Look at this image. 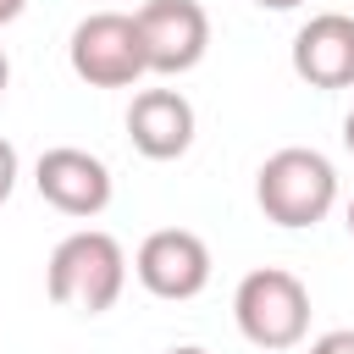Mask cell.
<instances>
[{
  "instance_id": "6da1fadb",
  "label": "cell",
  "mask_w": 354,
  "mask_h": 354,
  "mask_svg": "<svg viewBox=\"0 0 354 354\" xmlns=\"http://www.w3.org/2000/svg\"><path fill=\"white\" fill-rule=\"evenodd\" d=\"M44 288L61 310L72 315H105L122 288H127V254L111 232L100 227H83V232H66L55 249H50V266H44Z\"/></svg>"
},
{
  "instance_id": "7a4b0ae2",
  "label": "cell",
  "mask_w": 354,
  "mask_h": 354,
  "mask_svg": "<svg viewBox=\"0 0 354 354\" xmlns=\"http://www.w3.org/2000/svg\"><path fill=\"white\" fill-rule=\"evenodd\" d=\"M254 205L266 210V221H277L288 232L315 227L337 205V171L321 149L288 144V149L266 155V166L254 171Z\"/></svg>"
},
{
  "instance_id": "3957f363",
  "label": "cell",
  "mask_w": 354,
  "mask_h": 354,
  "mask_svg": "<svg viewBox=\"0 0 354 354\" xmlns=\"http://www.w3.org/2000/svg\"><path fill=\"white\" fill-rule=\"evenodd\" d=\"M232 321L254 348H299L310 332V288L282 271V266H260L238 282L232 293Z\"/></svg>"
},
{
  "instance_id": "277c9868",
  "label": "cell",
  "mask_w": 354,
  "mask_h": 354,
  "mask_svg": "<svg viewBox=\"0 0 354 354\" xmlns=\"http://www.w3.org/2000/svg\"><path fill=\"white\" fill-rule=\"evenodd\" d=\"M133 28H138L144 72H155V77L194 72L210 50V17L199 0H144L133 11Z\"/></svg>"
},
{
  "instance_id": "5b68a950",
  "label": "cell",
  "mask_w": 354,
  "mask_h": 354,
  "mask_svg": "<svg viewBox=\"0 0 354 354\" xmlns=\"http://www.w3.org/2000/svg\"><path fill=\"white\" fill-rule=\"evenodd\" d=\"M66 61L88 88H133L144 77V50H138L133 17L127 11H88L72 28Z\"/></svg>"
},
{
  "instance_id": "8992f818",
  "label": "cell",
  "mask_w": 354,
  "mask_h": 354,
  "mask_svg": "<svg viewBox=\"0 0 354 354\" xmlns=\"http://www.w3.org/2000/svg\"><path fill=\"white\" fill-rule=\"evenodd\" d=\"M133 277H138L144 293H155V299H171V304L199 299V293L210 288V249H205V238L188 232V227H160V232H149V238L138 243Z\"/></svg>"
},
{
  "instance_id": "52a82bcc",
  "label": "cell",
  "mask_w": 354,
  "mask_h": 354,
  "mask_svg": "<svg viewBox=\"0 0 354 354\" xmlns=\"http://www.w3.org/2000/svg\"><path fill=\"white\" fill-rule=\"evenodd\" d=\"M33 183H39V199L55 205L72 221H88V216H100L111 205V166L100 155L77 149V144L44 149L39 166H33Z\"/></svg>"
},
{
  "instance_id": "ba28073f",
  "label": "cell",
  "mask_w": 354,
  "mask_h": 354,
  "mask_svg": "<svg viewBox=\"0 0 354 354\" xmlns=\"http://www.w3.org/2000/svg\"><path fill=\"white\" fill-rule=\"evenodd\" d=\"M293 72L310 88H354V17L321 11L293 33Z\"/></svg>"
},
{
  "instance_id": "9c48e42d",
  "label": "cell",
  "mask_w": 354,
  "mask_h": 354,
  "mask_svg": "<svg viewBox=\"0 0 354 354\" xmlns=\"http://www.w3.org/2000/svg\"><path fill=\"white\" fill-rule=\"evenodd\" d=\"M127 138L144 160H177L194 144V105L177 88H144L127 105Z\"/></svg>"
},
{
  "instance_id": "30bf717a",
  "label": "cell",
  "mask_w": 354,
  "mask_h": 354,
  "mask_svg": "<svg viewBox=\"0 0 354 354\" xmlns=\"http://www.w3.org/2000/svg\"><path fill=\"white\" fill-rule=\"evenodd\" d=\"M310 354H354V326H337V332H321L310 343Z\"/></svg>"
},
{
  "instance_id": "8fae6325",
  "label": "cell",
  "mask_w": 354,
  "mask_h": 354,
  "mask_svg": "<svg viewBox=\"0 0 354 354\" xmlns=\"http://www.w3.org/2000/svg\"><path fill=\"white\" fill-rule=\"evenodd\" d=\"M11 188H17V149L0 138V205L11 199Z\"/></svg>"
},
{
  "instance_id": "7c38bea8",
  "label": "cell",
  "mask_w": 354,
  "mask_h": 354,
  "mask_svg": "<svg viewBox=\"0 0 354 354\" xmlns=\"http://www.w3.org/2000/svg\"><path fill=\"white\" fill-rule=\"evenodd\" d=\"M22 11H28V0H0V28H6V22H17Z\"/></svg>"
},
{
  "instance_id": "4fadbf2b",
  "label": "cell",
  "mask_w": 354,
  "mask_h": 354,
  "mask_svg": "<svg viewBox=\"0 0 354 354\" xmlns=\"http://www.w3.org/2000/svg\"><path fill=\"white\" fill-rule=\"evenodd\" d=\"M260 11H293V6H304V0H254Z\"/></svg>"
},
{
  "instance_id": "5bb4252c",
  "label": "cell",
  "mask_w": 354,
  "mask_h": 354,
  "mask_svg": "<svg viewBox=\"0 0 354 354\" xmlns=\"http://www.w3.org/2000/svg\"><path fill=\"white\" fill-rule=\"evenodd\" d=\"M343 144H348V155H354V111L343 116Z\"/></svg>"
},
{
  "instance_id": "9a60e30c",
  "label": "cell",
  "mask_w": 354,
  "mask_h": 354,
  "mask_svg": "<svg viewBox=\"0 0 354 354\" xmlns=\"http://www.w3.org/2000/svg\"><path fill=\"white\" fill-rule=\"evenodd\" d=\"M166 354H210V348H199V343H177V348H166Z\"/></svg>"
},
{
  "instance_id": "2e32d148",
  "label": "cell",
  "mask_w": 354,
  "mask_h": 354,
  "mask_svg": "<svg viewBox=\"0 0 354 354\" xmlns=\"http://www.w3.org/2000/svg\"><path fill=\"white\" fill-rule=\"evenodd\" d=\"M6 83H11V61H6V50H0V94H6Z\"/></svg>"
},
{
  "instance_id": "e0dca14e",
  "label": "cell",
  "mask_w": 354,
  "mask_h": 354,
  "mask_svg": "<svg viewBox=\"0 0 354 354\" xmlns=\"http://www.w3.org/2000/svg\"><path fill=\"white\" fill-rule=\"evenodd\" d=\"M348 238H354V199H348Z\"/></svg>"
}]
</instances>
